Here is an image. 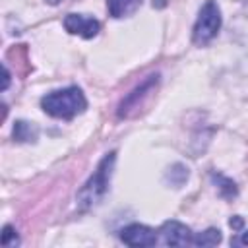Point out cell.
I'll list each match as a JSON object with an SVG mask.
<instances>
[{
	"label": "cell",
	"instance_id": "6da1fadb",
	"mask_svg": "<svg viewBox=\"0 0 248 248\" xmlns=\"http://www.w3.org/2000/svg\"><path fill=\"white\" fill-rule=\"evenodd\" d=\"M114 161H116V151L107 153V155L99 161L95 172H93V174L87 178V182L78 190L76 202H78V207H79L81 211H87V209L95 207V205L105 198V194L108 192V184H110Z\"/></svg>",
	"mask_w": 248,
	"mask_h": 248
},
{
	"label": "cell",
	"instance_id": "7a4b0ae2",
	"mask_svg": "<svg viewBox=\"0 0 248 248\" xmlns=\"http://www.w3.org/2000/svg\"><path fill=\"white\" fill-rule=\"evenodd\" d=\"M41 108L52 118L72 120L74 116L81 114L87 108V99L79 87L70 85V87L46 93L41 99Z\"/></svg>",
	"mask_w": 248,
	"mask_h": 248
},
{
	"label": "cell",
	"instance_id": "3957f363",
	"mask_svg": "<svg viewBox=\"0 0 248 248\" xmlns=\"http://www.w3.org/2000/svg\"><path fill=\"white\" fill-rule=\"evenodd\" d=\"M221 29V10L215 0H207L198 14V19L192 29V43L198 46H205L211 43Z\"/></svg>",
	"mask_w": 248,
	"mask_h": 248
},
{
	"label": "cell",
	"instance_id": "277c9868",
	"mask_svg": "<svg viewBox=\"0 0 248 248\" xmlns=\"http://www.w3.org/2000/svg\"><path fill=\"white\" fill-rule=\"evenodd\" d=\"M157 83H159V74H151V76H147L138 87H134V89L120 101L118 110H116L118 118H128L134 110H138V108L143 105V101L155 91Z\"/></svg>",
	"mask_w": 248,
	"mask_h": 248
},
{
	"label": "cell",
	"instance_id": "5b68a950",
	"mask_svg": "<svg viewBox=\"0 0 248 248\" xmlns=\"http://www.w3.org/2000/svg\"><path fill=\"white\" fill-rule=\"evenodd\" d=\"M120 240L128 246H155L157 232L141 223H132L120 231Z\"/></svg>",
	"mask_w": 248,
	"mask_h": 248
},
{
	"label": "cell",
	"instance_id": "8992f818",
	"mask_svg": "<svg viewBox=\"0 0 248 248\" xmlns=\"http://www.w3.org/2000/svg\"><path fill=\"white\" fill-rule=\"evenodd\" d=\"M64 29L70 33V35H79L83 39H93L99 29H101V23L95 19V17H89V16H81V14H68L64 17Z\"/></svg>",
	"mask_w": 248,
	"mask_h": 248
},
{
	"label": "cell",
	"instance_id": "52a82bcc",
	"mask_svg": "<svg viewBox=\"0 0 248 248\" xmlns=\"http://www.w3.org/2000/svg\"><path fill=\"white\" fill-rule=\"evenodd\" d=\"M159 232L167 246H188L192 244V236H194L192 231L178 221H165Z\"/></svg>",
	"mask_w": 248,
	"mask_h": 248
},
{
	"label": "cell",
	"instance_id": "ba28073f",
	"mask_svg": "<svg viewBox=\"0 0 248 248\" xmlns=\"http://www.w3.org/2000/svg\"><path fill=\"white\" fill-rule=\"evenodd\" d=\"M12 134H14V140H16V141H19V143H31V141H37V138H39V128H37L33 122L16 120Z\"/></svg>",
	"mask_w": 248,
	"mask_h": 248
},
{
	"label": "cell",
	"instance_id": "9c48e42d",
	"mask_svg": "<svg viewBox=\"0 0 248 248\" xmlns=\"http://www.w3.org/2000/svg\"><path fill=\"white\" fill-rule=\"evenodd\" d=\"M140 4H141V0H108L107 8H108V14L118 19V17L132 16L140 8Z\"/></svg>",
	"mask_w": 248,
	"mask_h": 248
},
{
	"label": "cell",
	"instance_id": "30bf717a",
	"mask_svg": "<svg viewBox=\"0 0 248 248\" xmlns=\"http://www.w3.org/2000/svg\"><path fill=\"white\" fill-rule=\"evenodd\" d=\"M221 231L219 229H215V227H209L207 231H203V232H200V234H194L192 236V244L194 246H202V248H205V246H217L219 242H221Z\"/></svg>",
	"mask_w": 248,
	"mask_h": 248
},
{
	"label": "cell",
	"instance_id": "8fae6325",
	"mask_svg": "<svg viewBox=\"0 0 248 248\" xmlns=\"http://www.w3.org/2000/svg\"><path fill=\"white\" fill-rule=\"evenodd\" d=\"M211 178H213L215 184L219 186V192H221L223 198L231 200V198H234V196L238 194V188H236V184H234L231 178H227V176H223V174H217V172H213Z\"/></svg>",
	"mask_w": 248,
	"mask_h": 248
},
{
	"label": "cell",
	"instance_id": "7c38bea8",
	"mask_svg": "<svg viewBox=\"0 0 248 248\" xmlns=\"http://www.w3.org/2000/svg\"><path fill=\"white\" fill-rule=\"evenodd\" d=\"M0 242H2V246H4V248H12V246L19 244V238H17V234H16V229H14L12 225H4Z\"/></svg>",
	"mask_w": 248,
	"mask_h": 248
},
{
	"label": "cell",
	"instance_id": "4fadbf2b",
	"mask_svg": "<svg viewBox=\"0 0 248 248\" xmlns=\"http://www.w3.org/2000/svg\"><path fill=\"white\" fill-rule=\"evenodd\" d=\"M229 225H231V229H232V231H240V229L244 227V219H242L240 215H234V217L229 221Z\"/></svg>",
	"mask_w": 248,
	"mask_h": 248
},
{
	"label": "cell",
	"instance_id": "5bb4252c",
	"mask_svg": "<svg viewBox=\"0 0 248 248\" xmlns=\"http://www.w3.org/2000/svg\"><path fill=\"white\" fill-rule=\"evenodd\" d=\"M232 244H244V246H248V231L240 232V236L236 240H232Z\"/></svg>",
	"mask_w": 248,
	"mask_h": 248
},
{
	"label": "cell",
	"instance_id": "9a60e30c",
	"mask_svg": "<svg viewBox=\"0 0 248 248\" xmlns=\"http://www.w3.org/2000/svg\"><path fill=\"white\" fill-rule=\"evenodd\" d=\"M2 68H4V83H2V91H6V89H8V85H10V72H8L6 64H4Z\"/></svg>",
	"mask_w": 248,
	"mask_h": 248
},
{
	"label": "cell",
	"instance_id": "2e32d148",
	"mask_svg": "<svg viewBox=\"0 0 248 248\" xmlns=\"http://www.w3.org/2000/svg\"><path fill=\"white\" fill-rule=\"evenodd\" d=\"M167 2L165 0H153V6H165Z\"/></svg>",
	"mask_w": 248,
	"mask_h": 248
},
{
	"label": "cell",
	"instance_id": "e0dca14e",
	"mask_svg": "<svg viewBox=\"0 0 248 248\" xmlns=\"http://www.w3.org/2000/svg\"><path fill=\"white\" fill-rule=\"evenodd\" d=\"M46 2H48V4H52V6H56V4L60 2V0H46Z\"/></svg>",
	"mask_w": 248,
	"mask_h": 248
}]
</instances>
